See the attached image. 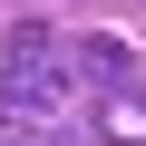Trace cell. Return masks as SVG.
<instances>
[{
	"mask_svg": "<svg viewBox=\"0 0 146 146\" xmlns=\"http://www.w3.org/2000/svg\"><path fill=\"white\" fill-rule=\"evenodd\" d=\"M78 68H68V39L49 20H10L0 29V107H29V117H58Z\"/></svg>",
	"mask_w": 146,
	"mask_h": 146,
	"instance_id": "1",
	"label": "cell"
},
{
	"mask_svg": "<svg viewBox=\"0 0 146 146\" xmlns=\"http://www.w3.org/2000/svg\"><path fill=\"white\" fill-rule=\"evenodd\" d=\"M68 68H78V88H88V98H98V88H127V78H146V68H136V49H127L117 29L68 39Z\"/></svg>",
	"mask_w": 146,
	"mask_h": 146,
	"instance_id": "2",
	"label": "cell"
},
{
	"mask_svg": "<svg viewBox=\"0 0 146 146\" xmlns=\"http://www.w3.org/2000/svg\"><path fill=\"white\" fill-rule=\"evenodd\" d=\"M98 146H146V78L98 88Z\"/></svg>",
	"mask_w": 146,
	"mask_h": 146,
	"instance_id": "3",
	"label": "cell"
}]
</instances>
